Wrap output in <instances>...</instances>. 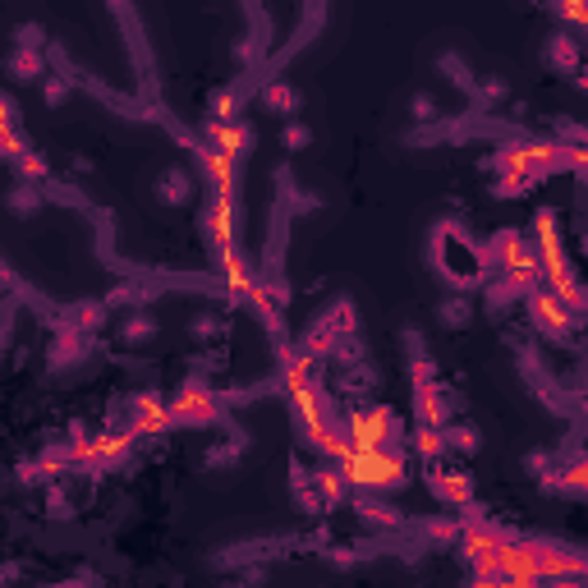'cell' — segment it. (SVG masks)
I'll return each mask as SVG.
<instances>
[{
  "label": "cell",
  "instance_id": "1",
  "mask_svg": "<svg viewBox=\"0 0 588 588\" xmlns=\"http://www.w3.org/2000/svg\"><path fill=\"white\" fill-rule=\"evenodd\" d=\"M432 267H437L441 281L451 285V290H460V294L478 290V285L492 276V258H487V249L460 226V221H441V226L432 230Z\"/></svg>",
  "mask_w": 588,
  "mask_h": 588
},
{
  "label": "cell",
  "instance_id": "2",
  "mask_svg": "<svg viewBox=\"0 0 588 588\" xmlns=\"http://www.w3.org/2000/svg\"><path fill=\"white\" fill-rule=\"evenodd\" d=\"M350 487H368V492H386V487L405 483V455L400 446H350L336 460Z\"/></svg>",
  "mask_w": 588,
  "mask_h": 588
},
{
  "label": "cell",
  "instance_id": "3",
  "mask_svg": "<svg viewBox=\"0 0 588 588\" xmlns=\"http://www.w3.org/2000/svg\"><path fill=\"white\" fill-rule=\"evenodd\" d=\"M350 446H400V419L391 405H354L345 414Z\"/></svg>",
  "mask_w": 588,
  "mask_h": 588
},
{
  "label": "cell",
  "instance_id": "4",
  "mask_svg": "<svg viewBox=\"0 0 588 588\" xmlns=\"http://www.w3.org/2000/svg\"><path fill=\"white\" fill-rule=\"evenodd\" d=\"M524 308H529L533 327L543 331L547 340H570L575 336V327H579V313L561 299V294L547 290V285H533V290L524 294Z\"/></svg>",
  "mask_w": 588,
  "mask_h": 588
},
{
  "label": "cell",
  "instance_id": "5",
  "mask_svg": "<svg viewBox=\"0 0 588 588\" xmlns=\"http://www.w3.org/2000/svg\"><path fill=\"white\" fill-rule=\"evenodd\" d=\"M170 419L184 423V428H207V423L221 419V396H216L207 382H184L175 396H170Z\"/></svg>",
  "mask_w": 588,
  "mask_h": 588
},
{
  "label": "cell",
  "instance_id": "6",
  "mask_svg": "<svg viewBox=\"0 0 588 588\" xmlns=\"http://www.w3.org/2000/svg\"><path fill=\"white\" fill-rule=\"evenodd\" d=\"M423 474H428V492L441 501V506H455V510H460V506H469V501H474V478L464 474L460 464L446 460V455L423 464Z\"/></svg>",
  "mask_w": 588,
  "mask_h": 588
},
{
  "label": "cell",
  "instance_id": "7",
  "mask_svg": "<svg viewBox=\"0 0 588 588\" xmlns=\"http://www.w3.org/2000/svg\"><path fill=\"white\" fill-rule=\"evenodd\" d=\"M175 428V419H170V400L152 396V391H138L134 400H129V432L134 437H161V432Z\"/></svg>",
  "mask_w": 588,
  "mask_h": 588
},
{
  "label": "cell",
  "instance_id": "8",
  "mask_svg": "<svg viewBox=\"0 0 588 588\" xmlns=\"http://www.w3.org/2000/svg\"><path fill=\"white\" fill-rule=\"evenodd\" d=\"M207 235L212 244L226 253H235V193H212V207H207Z\"/></svg>",
  "mask_w": 588,
  "mask_h": 588
},
{
  "label": "cell",
  "instance_id": "9",
  "mask_svg": "<svg viewBox=\"0 0 588 588\" xmlns=\"http://www.w3.org/2000/svg\"><path fill=\"white\" fill-rule=\"evenodd\" d=\"M414 419H419V423H432V428H441V423L451 419V405H446V386H441L437 377H419V382H414Z\"/></svg>",
  "mask_w": 588,
  "mask_h": 588
},
{
  "label": "cell",
  "instance_id": "10",
  "mask_svg": "<svg viewBox=\"0 0 588 588\" xmlns=\"http://www.w3.org/2000/svg\"><path fill=\"white\" fill-rule=\"evenodd\" d=\"M207 147L216 152H226V157H244V147H249V129L239 125V120H212L207 125Z\"/></svg>",
  "mask_w": 588,
  "mask_h": 588
},
{
  "label": "cell",
  "instance_id": "11",
  "mask_svg": "<svg viewBox=\"0 0 588 588\" xmlns=\"http://www.w3.org/2000/svg\"><path fill=\"white\" fill-rule=\"evenodd\" d=\"M10 79L14 83H42L46 79V56L37 46H14L10 51Z\"/></svg>",
  "mask_w": 588,
  "mask_h": 588
},
{
  "label": "cell",
  "instance_id": "12",
  "mask_svg": "<svg viewBox=\"0 0 588 588\" xmlns=\"http://www.w3.org/2000/svg\"><path fill=\"white\" fill-rule=\"evenodd\" d=\"M157 198H161L166 207H184V203L193 198V175H189L184 166H170L166 175L157 180Z\"/></svg>",
  "mask_w": 588,
  "mask_h": 588
},
{
  "label": "cell",
  "instance_id": "13",
  "mask_svg": "<svg viewBox=\"0 0 588 588\" xmlns=\"http://www.w3.org/2000/svg\"><path fill=\"white\" fill-rule=\"evenodd\" d=\"M354 510L363 515V524H373V529H405V515H396L391 506H382L377 501V492H368V497H354Z\"/></svg>",
  "mask_w": 588,
  "mask_h": 588
},
{
  "label": "cell",
  "instance_id": "14",
  "mask_svg": "<svg viewBox=\"0 0 588 588\" xmlns=\"http://www.w3.org/2000/svg\"><path fill=\"white\" fill-rule=\"evenodd\" d=\"M65 322L74 331H83V336H97V331H102V322H106V299H102V304H92V299L69 304L65 308Z\"/></svg>",
  "mask_w": 588,
  "mask_h": 588
},
{
  "label": "cell",
  "instance_id": "15",
  "mask_svg": "<svg viewBox=\"0 0 588 588\" xmlns=\"http://www.w3.org/2000/svg\"><path fill=\"white\" fill-rule=\"evenodd\" d=\"M120 340H125L129 350H138V345H152V340H157V317L147 313V308L129 313L125 322H120Z\"/></svg>",
  "mask_w": 588,
  "mask_h": 588
},
{
  "label": "cell",
  "instance_id": "16",
  "mask_svg": "<svg viewBox=\"0 0 588 588\" xmlns=\"http://www.w3.org/2000/svg\"><path fill=\"white\" fill-rule=\"evenodd\" d=\"M437 317H441V327L464 331L469 322H474V299H469V294H446V299L437 304Z\"/></svg>",
  "mask_w": 588,
  "mask_h": 588
},
{
  "label": "cell",
  "instance_id": "17",
  "mask_svg": "<svg viewBox=\"0 0 588 588\" xmlns=\"http://www.w3.org/2000/svg\"><path fill=\"white\" fill-rule=\"evenodd\" d=\"M23 152H28V143H23L19 125H14V106L0 97V157L14 161V157H23Z\"/></svg>",
  "mask_w": 588,
  "mask_h": 588
},
{
  "label": "cell",
  "instance_id": "18",
  "mask_svg": "<svg viewBox=\"0 0 588 588\" xmlns=\"http://www.w3.org/2000/svg\"><path fill=\"white\" fill-rule=\"evenodd\" d=\"M409 451L419 455L423 464L441 460V455H446V437H441V428H432V423H419V428L409 432Z\"/></svg>",
  "mask_w": 588,
  "mask_h": 588
},
{
  "label": "cell",
  "instance_id": "19",
  "mask_svg": "<svg viewBox=\"0 0 588 588\" xmlns=\"http://www.w3.org/2000/svg\"><path fill=\"white\" fill-rule=\"evenodd\" d=\"M262 106L272 115H294L299 111V92H294L290 83H267V88H262Z\"/></svg>",
  "mask_w": 588,
  "mask_h": 588
},
{
  "label": "cell",
  "instance_id": "20",
  "mask_svg": "<svg viewBox=\"0 0 588 588\" xmlns=\"http://www.w3.org/2000/svg\"><path fill=\"white\" fill-rule=\"evenodd\" d=\"M441 437H446V455H474L478 451V432L464 428V423H441Z\"/></svg>",
  "mask_w": 588,
  "mask_h": 588
},
{
  "label": "cell",
  "instance_id": "21",
  "mask_svg": "<svg viewBox=\"0 0 588 588\" xmlns=\"http://www.w3.org/2000/svg\"><path fill=\"white\" fill-rule=\"evenodd\" d=\"M14 170H19V180H28V184H46L51 180V166H46V157L42 152H23V157H14Z\"/></svg>",
  "mask_w": 588,
  "mask_h": 588
},
{
  "label": "cell",
  "instance_id": "22",
  "mask_svg": "<svg viewBox=\"0 0 588 588\" xmlns=\"http://www.w3.org/2000/svg\"><path fill=\"white\" fill-rule=\"evenodd\" d=\"M42 198H46V193H42V184H28V180H23V184H14V189H10V212H37V207H42Z\"/></svg>",
  "mask_w": 588,
  "mask_h": 588
},
{
  "label": "cell",
  "instance_id": "23",
  "mask_svg": "<svg viewBox=\"0 0 588 588\" xmlns=\"http://www.w3.org/2000/svg\"><path fill=\"white\" fill-rule=\"evenodd\" d=\"M547 60L575 74V69H579V46H575V37H552V46H547Z\"/></svg>",
  "mask_w": 588,
  "mask_h": 588
},
{
  "label": "cell",
  "instance_id": "24",
  "mask_svg": "<svg viewBox=\"0 0 588 588\" xmlns=\"http://www.w3.org/2000/svg\"><path fill=\"white\" fill-rule=\"evenodd\" d=\"M69 88H74V79L69 74H46L42 79V97H46V106H60L69 97Z\"/></svg>",
  "mask_w": 588,
  "mask_h": 588
},
{
  "label": "cell",
  "instance_id": "25",
  "mask_svg": "<svg viewBox=\"0 0 588 588\" xmlns=\"http://www.w3.org/2000/svg\"><path fill=\"white\" fill-rule=\"evenodd\" d=\"M239 115V92L235 88H221L212 97V120H235Z\"/></svg>",
  "mask_w": 588,
  "mask_h": 588
},
{
  "label": "cell",
  "instance_id": "26",
  "mask_svg": "<svg viewBox=\"0 0 588 588\" xmlns=\"http://www.w3.org/2000/svg\"><path fill=\"white\" fill-rule=\"evenodd\" d=\"M423 538H432V543H455V538H460V520H428L423 524Z\"/></svg>",
  "mask_w": 588,
  "mask_h": 588
},
{
  "label": "cell",
  "instance_id": "27",
  "mask_svg": "<svg viewBox=\"0 0 588 588\" xmlns=\"http://www.w3.org/2000/svg\"><path fill=\"white\" fill-rule=\"evenodd\" d=\"M239 451H244V437L226 441V446H212V451H207V464H212V469H226V464L239 460Z\"/></svg>",
  "mask_w": 588,
  "mask_h": 588
},
{
  "label": "cell",
  "instance_id": "28",
  "mask_svg": "<svg viewBox=\"0 0 588 588\" xmlns=\"http://www.w3.org/2000/svg\"><path fill=\"white\" fill-rule=\"evenodd\" d=\"M556 14H561L570 28H584V23H588V5H584V0H556Z\"/></svg>",
  "mask_w": 588,
  "mask_h": 588
},
{
  "label": "cell",
  "instance_id": "29",
  "mask_svg": "<svg viewBox=\"0 0 588 588\" xmlns=\"http://www.w3.org/2000/svg\"><path fill=\"white\" fill-rule=\"evenodd\" d=\"M281 138H285V147H290V152H304V147L313 143V129H308V125H299V120H290Z\"/></svg>",
  "mask_w": 588,
  "mask_h": 588
},
{
  "label": "cell",
  "instance_id": "30",
  "mask_svg": "<svg viewBox=\"0 0 588 588\" xmlns=\"http://www.w3.org/2000/svg\"><path fill=\"white\" fill-rule=\"evenodd\" d=\"M414 120H419V125H437V120H441V111L432 106L428 92H419V97H414Z\"/></svg>",
  "mask_w": 588,
  "mask_h": 588
},
{
  "label": "cell",
  "instance_id": "31",
  "mask_svg": "<svg viewBox=\"0 0 588 588\" xmlns=\"http://www.w3.org/2000/svg\"><path fill=\"white\" fill-rule=\"evenodd\" d=\"M14 46H37V51H42V46H46V33L37 28V23H23L19 33H14Z\"/></svg>",
  "mask_w": 588,
  "mask_h": 588
},
{
  "label": "cell",
  "instance_id": "32",
  "mask_svg": "<svg viewBox=\"0 0 588 588\" xmlns=\"http://www.w3.org/2000/svg\"><path fill=\"white\" fill-rule=\"evenodd\" d=\"M193 336H198V340H212V336H221V317H212V313L193 317Z\"/></svg>",
  "mask_w": 588,
  "mask_h": 588
},
{
  "label": "cell",
  "instance_id": "33",
  "mask_svg": "<svg viewBox=\"0 0 588 588\" xmlns=\"http://www.w3.org/2000/svg\"><path fill=\"white\" fill-rule=\"evenodd\" d=\"M0 350H5V327H0Z\"/></svg>",
  "mask_w": 588,
  "mask_h": 588
}]
</instances>
